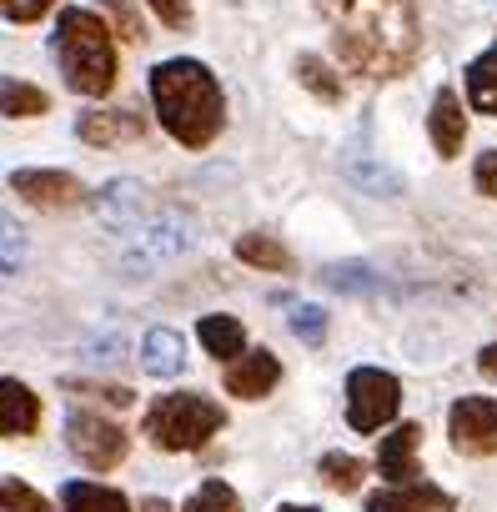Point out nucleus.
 Wrapping results in <instances>:
<instances>
[{"mask_svg": "<svg viewBox=\"0 0 497 512\" xmlns=\"http://www.w3.org/2000/svg\"><path fill=\"white\" fill-rule=\"evenodd\" d=\"M277 377H282V362L262 347V352H246L241 362H231L226 392H236V397H246V402H257V397H267V392L277 387Z\"/></svg>", "mask_w": 497, "mask_h": 512, "instance_id": "obj_13", "label": "nucleus"}, {"mask_svg": "<svg viewBox=\"0 0 497 512\" xmlns=\"http://www.w3.org/2000/svg\"><path fill=\"white\" fill-rule=\"evenodd\" d=\"M191 241H196L191 221H181V216H156L151 226L136 231L126 262H131V267H156V262H171V256H181Z\"/></svg>", "mask_w": 497, "mask_h": 512, "instance_id": "obj_8", "label": "nucleus"}, {"mask_svg": "<svg viewBox=\"0 0 497 512\" xmlns=\"http://www.w3.org/2000/svg\"><path fill=\"white\" fill-rule=\"evenodd\" d=\"M327 282L332 287H377V277H367V267H332Z\"/></svg>", "mask_w": 497, "mask_h": 512, "instance_id": "obj_32", "label": "nucleus"}, {"mask_svg": "<svg viewBox=\"0 0 497 512\" xmlns=\"http://www.w3.org/2000/svg\"><path fill=\"white\" fill-rule=\"evenodd\" d=\"M106 11H111V21L121 26V36L126 41H146V31H141V16H136V6H131V0H106Z\"/></svg>", "mask_w": 497, "mask_h": 512, "instance_id": "obj_29", "label": "nucleus"}, {"mask_svg": "<svg viewBox=\"0 0 497 512\" xmlns=\"http://www.w3.org/2000/svg\"><path fill=\"white\" fill-rule=\"evenodd\" d=\"M36 427H41V402H36V392H31L26 382L6 377V382H0V432H6V437H31Z\"/></svg>", "mask_w": 497, "mask_h": 512, "instance_id": "obj_15", "label": "nucleus"}, {"mask_svg": "<svg viewBox=\"0 0 497 512\" xmlns=\"http://www.w3.org/2000/svg\"><path fill=\"white\" fill-rule=\"evenodd\" d=\"M292 332H297L307 347H322V342H327V312H322V307H297V312H292Z\"/></svg>", "mask_w": 497, "mask_h": 512, "instance_id": "obj_26", "label": "nucleus"}, {"mask_svg": "<svg viewBox=\"0 0 497 512\" xmlns=\"http://www.w3.org/2000/svg\"><path fill=\"white\" fill-rule=\"evenodd\" d=\"M186 512H241V497H236V492H231L221 477H206V482L191 492Z\"/></svg>", "mask_w": 497, "mask_h": 512, "instance_id": "obj_22", "label": "nucleus"}, {"mask_svg": "<svg viewBox=\"0 0 497 512\" xmlns=\"http://www.w3.org/2000/svg\"><path fill=\"white\" fill-rule=\"evenodd\" d=\"M221 422H226V412L211 397H201V392H171V397H161L146 412V437L161 452H196V447H206L221 432Z\"/></svg>", "mask_w": 497, "mask_h": 512, "instance_id": "obj_4", "label": "nucleus"}, {"mask_svg": "<svg viewBox=\"0 0 497 512\" xmlns=\"http://www.w3.org/2000/svg\"><path fill=\"white\" fill-rule=\"evenodd\" d=\"M51 6H56V0H0V11H6L11 26H31V21H41Z\"/></svg>", "mask_w": 497, "mask_h": 512, "instance_id": "obj_27", "label": "nucleus"}, {"mask_svg": "<svg viewBox=\"0 0 497 512\" xmlns=\"http://www.w3.org/2000/svg\"><path fill=\"white\" fill-rule=\"evenodd\" d=\"M61 507L66 512H131V502L116 487H101V482H66Z\"/></svg>", "mask_w": 497, "mask_h": 512, "instance_id": "obj_18", "label": "nucleus"}, {"mask_svg": "<svg viewBox=\"0 0 497 512\" xmlns=\"http://www.w3.org/2000/svg\"><path fill=\"white\" fill-rule=\"evenodd\" d=\"M196 337L216 362H241V352H246V327L236 317H201Z\"/></svg>", "mask_w": 497, "mask_h": 512, "instance_id": "obj_17", "label": "nucleus"}, {"mask_svg": "<svg viewBox=\"0 0 497 512\" xmlns=\"http://www.w3.org/2000/svg\"><path fill=\"white\" fill-rule=\"evenodd\" d=\"M136 191H141L136 181H111V186H106V196L96 201V211H106V216H121L126 206H136Z\"/></svg>", "mask_w": 497, "mask_h": 512, "instance_id": "obj_28", "label": "nucleus"}, {"mask_svg": "<svg viewBox=\"0 0 497 512\" xmlns=\"http://www.w3.org/2000/svg\"><path fill=\"white\" fill-rule=\"evenodd\" d=\"M66 442L91 472H111L126 457V432L101 412H71L66 417Z\"/></svg>", "mask_w": 497, "mask_h": 512, "instance_id": "obj_6", "label": "nucleus"}, {"mask_svg": "<svg viewBox=\"0 0 497 512\" xmlns=\"http://www.w3.org/2000/svg\"><path fill=\"white\" fill-rule=\"evenodd\" d=\"M151 101H156L161 126H166L186 151L211 146L216 131H221V121H226L221 86H216V76H211L201 61H161V66L151 71Z\"/></svg>", "mask_w": 497, "mask_h": 512, "instance_id": "obj_2", "label": "nucleus"}, {"mask_svg": "<svg viewBox=\"0 0 497 512\" xmlns=\"http://www.w3.org/2000/svg\"><path fill=\"white\" fill-rule=\"evenodd\" d=\"M472 186H477L482 196H492V201H497V151H482V156H477Z\"/></svg>", "mask_w": 497, "mask_h": 512, "instance_id": "obj_31", "label": "nucleus"}, {"mask_svg": "<svg viewBox=\"0 0 497 512\" xmlns=\"http://www.w3.org/2000/svg\"><path fill=\"white\" fill-rule=\"evenodd\" d=\"M297 81H302L317 101H327V106L342 101V76H332V66H327L322 56H302V61H297Z\"/></svg>", "mask_w": 497, "mask_h": 512, "instance_id": "obj_21", "label": "nucleus"}, {"mask_svg": "<svg viewBox=\"0 0 497 512\" xmlns=\"http://www.w3.org/2000/svg\"><path fill=\"white\" fill-rule=\"evenodd\" d=\"M282 512H317V507H282Z\"/></svg>", "mask_w": 497, "mask_h": 512, "instance_id": "obj_36", "label": "nucleus"}, {"mask_svg": "<svg viewBox=\"0 0 497 512\" xmlns=\"http://www.w3.org/2000/svg\"><path fill=\"white\" fill-rule=\"evenodd\" d=\"M337 56L362 76H402L422 51L412 0H322Z\"/></svg>", "mask_w": 497, "mask_h": 512, "instance_id": "obj_1", "label": "nucleus"}, {"mask_svg": "<svg viewBox=\"0 0 497 512\" xmlns=\"http://www.w3.org/2000/svg\"><path fill=\"white\" fill-rule=\"evenodd\" d=\"M76 136L86 146H126L146 136V116L136 106H116V111H86L76 121Z\"/></svg>", "mask_w": 497, "mask_h": 512, "instance_id": "obj_9", "label": "nucleus"}, {"mask_svg": "<svg viewBox=\"0 0 497 512\" xmlns=\"http://www.w3.org/2000/svg\"><path fill=\"white\" fill-rule=\"evenodd\" d=\"M452 447L462 457H492L497 452V402L492 397H462L447 412Z\"/></svg>", "mask_w": 497, "mask_h": 512, "instance_id": "obj_7", "label": "nucleus"}, {"mask_svg": "<svg viewBox=\"0 0 497 512\" xmlns=\"http://www.w3.org/2000/svg\"><path fill=\"white\" fill-rule=\"evenodd\" d=\"M427 131H432V146H437V156H462V141H467V116H462V101H457V91H437V101H432V116H427Z\"/></svg>", "mask_w": 497, "mask_h": 512, "instance_id": "obj_14", "label": "nucleus"}, {"mask_svg": "<svg viewBox=\"0 0 497 512\" xmlns=\"http://www.w3.org/2000/svg\"><path fill=\"white\" fill-rule=\"evenodd\" d=\"M11 186H16L26 201L46 206V211L76 206V201L86 196V191H81V181H76V176H66V171H16V176H11Z\"/></svg>", "mask_w": 497, "mask_h": 512, "instance_id": "obj_10", "label": "nucleus"}, {"mask_svg": "<svg viewBox=\"0 0 497 512\" xmlns=\"http://www.w3.org/2000/svg\"><path fill=\"white\" fill-rule=\"evenodd\" d=\"M322 482L337 487V492H357L362 487V462L347 457V452H327L322 457Z\"/></svg>", "mask_w": 497, "mask_h": 512, "instance_id": "obj_24", "label": "nucleus"}, {"mask_svg": "<svg viewBox=\"0 0 497 512\" xmlns=\"http://www.w3.org/2000/svg\"><path fill=\"white\" fill-rule=\"evenodd\" d=\"M51 111V96L31 81H6V116H41Z\"/></svg>", "mask_w": 497, "mask_h": 512, "instance_id": "obj_23", "label": "nucleus"}, {"mask_svg": "<svg viewBox=\"0 0 497 512\" xmlns=\"http://www.w3.org/2000/svg\"><path fill=\"white\" fill-rule=\"evenodd\" d=\"M467 101L482 116H497V46H487L472 66H467Z\"/></svg>", "mask_w": 497, "mask_h": 512, "instance_id": "obj_20", "label": "nucleus"}, {"mask_svg": "<svg viewBox=\"0 0 497 512\" xmlns=\"http://www.w3.org/2000/svg\"><path fill=\"white\" fill-rule=\"evenodd\" d=\"M367 512H457V502L442 487H432V482H407V487L372 492Z\"/></svg>", "mask_w": 497, "mask_h": 512, "instance_id": "obj_12", "label": "nucleus"}, {"mask_svg": "<svg viewBox=\"0 0 497 512\" xmlns=\"http://www.w3.org/2000/svg\"><path fill=\"white\" fill-rule=\"evenodd\" d=\"M0 497H6V512H51V502L41 492H31L21 477H6L0 482Z\"/></svg>", "mask_w": 497, "mask_h": 512, "instance_id": "obj_25", "label": "nucleus"}, {"mask_svg": "<svg viewBox=\"0 0 497 512\" xmlns=\"http://www.w3.org/2000/svg\"><path fill=\"white\" fill-rule=\"evenodd\" d=\"M397 402H402V387H397L392 372L357 367L347 377V422H352V432H377L382 422L397 417Z\"/></svg>", "mask_w": 497, "mask_h": 512, "instance_id": "obj_5", "label": "nucleus"}, {"mask_svg": "<svg viewBox=\"0 0 497 512\" xmlns=\"http://www.w3.org/2000/svg\"><path fill=\"white\" fill-rule=\"evenodd\" d=\"M477 367H482V377H492V382H497V342H492V347H482Z\"/></svg>", "mask_w": 497, "mask_h": 512, "instance_id": "obj_33", "label": "nucleus"}, {"mask_svg": "<svg viewBox=\"0 0 497 512\" xmlns=\"http://www.w3.org/2000/svg\"><path fill=\"white\" fill-rule=\"evenodd\" d=\"M151 11H156L171 31H186V26H191V0H151Z\"/></svg>", "mask_w": 497, "mask_h": 512, "instance_id": "obj_30", "label": "nucleus"}, {"mask_svg": "<svg viewBox=\"0 0 497 512\" xmlns=\"http://www.w3.org/2000/svg\"><path fill=\"white\" fill-rule=\"evenodd\" d=\"M141 367H146L151 377H181V367H186V342H181L176 332H166V327H151L146 342H141Z\"/></svg>", "mask_w": 497, "mask_h": 512, "instance_id": "obj_16", "label": "nucleus"}, {"mask_svg": "<svg viewBox=\"0 0 497 512\" xmlns=\"http://www.w3.org/2000/svg\"><path fill=\"white\" fill-rule=\"evenodd\" d=\"M141 512H171V502H161V497H146V502H141Z\"/></svg>", "mask_w": 497, "mask_h": 512, "instance_id": "obj_35", "label": "nucleus"}, {"mask_svg": "<svg viewBox=\"0 0 497 512\" xmlns=\"http://www.w3.org/2000/svg\"><path fill=\"white\" fill-rule=\"evenodd\" d=\"M236 256L246 267H262V272H292V251L277 241V236H262V231H246L241 241H236Z\"/></svg>", "mask_w": 497, "mask_h": 512, "instance_id": "obj_19", "label": "nucleus"}, {"mask_svg": "<svg viewBox=\"0 0 497 512\" xmlns=\"http://www.w3.org/2000/svg\"><path fill=\"white\" fill-rule=\"evenodd\" d=\"M417 442H422V427H417V422H402L397 432H387V437H382V447H377V472H382L392 487L417 482V462H412Z\"/></svg>", "mask_w": 497, "mask_h": 512, "instance_id": "obj_11", "label": "nucleus"}, {"mask_svg": "<svg viewBox=\"0 0 497 512\" xmlns=\"http://www.w3.org/2000/svg\"><path fill=\"white\" fill-rule=\"evenodd\" d=\"M51 51H56V66L66 76L71 91L81 96H106L116 86V46H111V26L96 16V11H61L56 21V36H51Z\"/></svg>", "mask_w": 497, "mask_h": 512, "instance_id": "obj_3", "label": "nucleus"}, {"mask_svg": "<svg viewBox=\"0 0 497 512\" xmlns=\"http://www.w3.org/2000/svg\"><path fill=\"white\" fill-rule=\"evenodd\" d=\"M6 272H16V226L6 221Z\"/></svg>", "mask_w": 497, "mask_h": 512, "instance_id": "obj_34", "label": "nucleus"}]
</instances>
